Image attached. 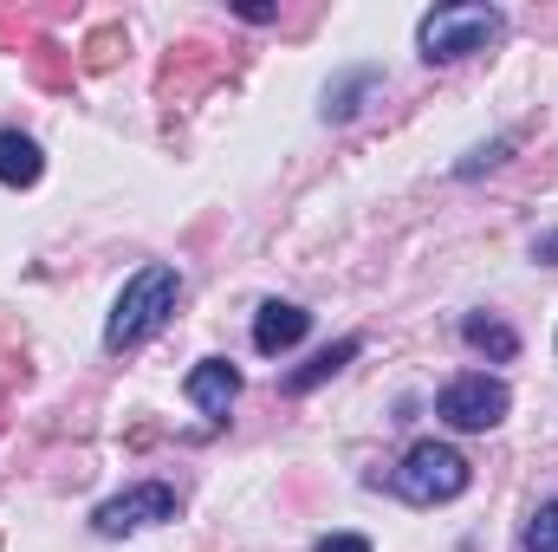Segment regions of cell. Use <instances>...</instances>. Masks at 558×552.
<instances>
[{
    "instance_id": "6da1fadb",
    "label": "cell",
    "mask_w": 558,
    "mask_h": 552,
    "mask_svg": "<svg viewBox=\"0 0 558 552\" xmlns=\"http://www.w3.org/2000/svg\"><path fill=\"white\" fill-rule=\"evenodd\" d=\"M175 292H182V274L175 267H143L124 292H118V305H111V325H105V345L111 351H131L143 345L149 332H162V319L175 312Z\"/></svg>"
},
{
    "instance_id": "7a4b0ae2",
    "label": "cell",
    "mask_w": 558,
    "mask_h": 552,
    "mask_svg": "<svg viewBox=\"0 0 558 552\" xmlns=\"http://www.w3.org/2000/svg\"><path fill=\"white\" fill-rule=\"evenodd\" d=\"M500 33H507V20L494 7H435V13H422V26H416L428 65H454L468 52H487Z\"/></svg>"
},
{
    "instance_id": "3957f363",
    "label": "cell",
    "mask_w": 558,
    "mask_h": 552,
    "mask_svg": "<svg viewBox=\"0 0 558 552\" xmlns=\"http://www.w3.org/2000/svg\"><path fill=\"white\" fill-rule=\"evenodd\" d=\"M468 481H474V468H468V455L448 448V442H416V448L403 455V468H397V494L416 501V507H435V501L468 494Z\"/></svg>"
},
{
    "instance_id": "277c9868",
    "label": "cell",
    "mask_w": 558,
    "mask_h": 552,
    "mask_svg": "<svg viewBox=\"0 0 558 552\" xmlns=\"http://www.w3.org/2000/svg\"><path fill=\"white\" fill-rule=\"evenodd\" d=\"M513 410V397H507V384L500 377H487V371H468V377H454V384H441V397H435V416L448 422V429H494L500 416Z\"/></svg>"
},
{
    "instance_id": "5b68a950",
    "label": "cell",
    "mask_w": 558,
    "mask_h": 552,
    "mask_svg": "<svg viewBox=\"0 0 558 552\" xmlns=\"http://www.w3.org/2000/svg\"><path fill=\"white\" fill-rule=\"evenodd\" d=\"M156 520H175V488H162V481H143V488L105 501V507L92 514V527H98L105 540H124V533H137V527H156Z\"/></svg>"
},
{
    "instance_id": "8992f818",
    "label": "cell",
    "mask_w": 558,
    "mask_h": 552,
    "mask_svg": "<svg viewBox=\"0 0 558 552\" xmlns=\"http://www.w3.org/2000/svg\"><path fill=\"white\" fill-rule=\"evenodd\" d=\"M305 332H312V312H305V305H292V299H267L260 319H254V351L279 358V351H292Z\"/></svg>"
},
{
    "instance_id": "52a82bcc",
    "label": "cell",
    "mask_w": 558,
    "mask_h": 552,
    "mask_svg": "<svg viewBox=\"0 0 558 552\" xmlns=\"http://www.w3.org/2000/svg\"><path fill=\"white\" fill-rule=\"evenodd\" d=\"M234 397H241V371H234V364L208 358V364H195V371H189V404H195L202 416H215V422H221Z\"/></svg>"
},
{
    "instance_id": "ba28073f",
    "label": "cell",
    "mask_w": 558,
    "mask_h": 552,
    "mask_svg": "<svg viewBox=\"0 0 558 552\" xmlns=\"http://www.w3.org/2000/svg\"><path fill=\"white\" fill-rule=\"evenodd\" d=\"M39 169H46L39 143L20 137V131H0V182H7V189H33V182H39Z\"/></svg>"
},
{
    "instance_id": "9c48e42d",
    "label": "cell",
    "mask_w": 558,
    "mask_h": 552,
    "mask_svg": "<svg viewBox=\"0 0 558 552\" xmlns=\"http://www.w3.org/2000/svg\"><path fill=\"white\" fill-rule=\"evenodd\" d=\"M351 358H357V338H338V345H331V351H318V358H312L305 371H292V377H286V391H292V397H305L312 384H325V377H338V371H344Z\"/></svg>"
},
{
    "instance_id": "30bf717a",
    "label": "cell",
    "mask_w": 558,
    "mask_h": 552,
    "mask_svg": "<svg viewBox=\"0 0 558 552\" xmlns=\"http://www.w3.org/2000/svg\"><path fill=\"white\" fill-rule=\"evenodd\" d=\"M461 332H468V345H474V351H487V358H500V364H507V358L520 351V338H513V332H507L500 319H481V312H474V319H468Z\"/></svg>"
},
{
    "instance_id": "8fae6325",
    "label": "cell",
    "mask_w": 558,
    "mask_h": 552,
    "mask_svg": "<svg viewBox=\"0 0 558 552\" xmlns=\"http://www.w3.org/2000/svg\"><path fill=\"white\" fill-rule=\"evenodd\" d=\"M526 552H558V501H546L526 527Z\"/></svg>"
},
{
    "instance_id": "7c38bea8",
    "label": "cell",
    "mask_w": 558,
    "mask_h": 552,
    "mask_svg": "<svg viewBox=\"0 0 558 552\" xmlns=\"http://www.w3.org/2000/svg\"><path fill=\"white\" fill-rule=\"evenodd\" d=\"M318 552H371V540H357V533H331V540H318Z\"/></svg>"
},
{
    "instance_id": "4fadbf2b",
    "label": "cell",
    "mask_w": 558,
    "mask_h": 552,
    "mask_svg": "<svg viewBox=\"0 0 558 552\" xmlns=\"http://www.w3.org/2000/svg\"><path fill=\"white\" fill-rule=\"evenodd\" d=\"M533 254H539V261H553V267H558V235H539V241H533Z\"/></svg>"
}]
</instances>
